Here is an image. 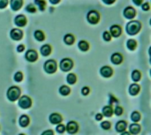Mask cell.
Masks as SVG:
<instances>
[{"instance_id": "8992f818", "label": "cell", "mask_w": 151, "mask_h": 135, "mask_svg": "<svg viewBox=\"0 0 151 135\" xmlns=\"http://www.w3.org/2000/svg\"><path fill=\"white\" fill-rule=\"evenodd\" d=\"M32 105V100L30 99V97L27 96V95H23L20 98L19 100V106L22 109H28L30 108Z\"/></svg>"}, {"instance_id": "7402d4cb", "label": "cell", "mask_w": 151, "mask_h": 135, "mask_svg": "<svg viewBox=\"0 0 151 135\" xmlns=\"http://www.w3.org/2000/svg\"><path fill=\"white\" fill-rule=\"evenodd\" d=\"M78 48H79L81 51L86 52V51H88V50H89V44H88V43L87 41L81 40V41H80L79 43H78Z\"/></svg>"}, {"instance_id": "d4e9b609", "label": "cell", "mask_w": 151, "mask_h": 135, "mask_svg": "<svg viewBox=\"0 0 151 135\" xmlns=\"http://www.w3.org/2000/svg\"><path fill=\"white\" fill-rule=\"evenodd\" d=\"M19 123H20V125H21V127H26V126H28V124H29V117H28L27 115H22V116L20 117Z\"/></svg>"}, {"instance_id": "52a82bcc", "label": "cell", "mask_w": 151, "mask_h": 135, "mask_svg": "<svg viewBox=\"0 0 151 135\" xmlns=\"http://www.w3.org/2000/svg\"><path fill=\"white\" fill-rule=\"evenodd\" d=\"M79 131V124L75 121H70L66 124V131L69 134H75Z\"/></svg>"}, {"instance_id": "d590c367", "label": "cell", "mask_w": 151, "mask_h": 135, "mask_svg": "<svg viewBox=\"0 0 151 135\" xmlns=\"http://www.w3.org/2000/svg\"><path fill=\"white\" fill-rule=\"evenodd\" d=\"M26 10H27L28 13H30V14H35V13L36 12V6H35L34 5H32V4H29L28 6H27Z\"/></svg>"}, {"instance_id": "836d02e7", "label": "cell", "mask_w": 151, "mask_h": 135, "mask_svg": "<svg viewBox=\"0 0 151 135\" xmlns=\"http://www.w3.org/2000/svg\"><path fill=\"white\" fill-rule=\"evenodd\" d=\"M103 40L105 42H110L112 36H111V35H110V33L109 31H104L103 34Z\"/></svg>"}, {"instance_id": "ba28073f", "label": "cell", "mask_w": 151, "mask_h": 135, "mask_svg": "<svg viewBox=\"0 0 151 135\" xmlns=\"http://www.w3.org/2000/svg\"><path fill=\"white\" fill-rule=\"evenodd\" d=\"M123 14H124L125 18L128 19V20H132L136 16V10L132 6H127L125 8Z\"/></svg>"}, {"instance_id": "d6986e66", "label": "cell", "mask_w": 151, "mask_h": 135, "mask_svg": "<svg viewBox=\"0 0 151 135\" xmlns=\"http://www.w3.org/2000/svg\"><path fill=\"white\" fill-rule=\"evenodd\" d=\"M102 114H103V117H111L112 115L114 114V109H112V106H110V105L104 106V107L103 108Z\"/></svg>"}, {"instance_id": "c3c4849f", "label": "cell", "mask_w": 151, "mask_h": 135, "mask_svg": "<svg viewBox=\"0 0 151 135\" xmlns=\"http://www.w3.org/2000/svg\"><path fill=\"white\" fill-rule=\"evenodd\" d=\"M120 135H132V134H131V133H130L129 131H125L122 132V133H121Z\"/></svg>"}, {"instance_id": "db71d44e", "label": "cell", "mask_w": 151, "mask_h": 135, "mask_svg": "<svg viewBox=\"0 0 151 135\" xmlns=\"http://www.w3.org/2000/svg\"><path fill=\"white\" fill-rule=\"evenodd\" d=\"M20 135H25V134H23V133H21Z\"/></svg>"}, {"instance_id": "816d5d0a", "label": "cell", "mask_w": 151, "mask_h": 135, "mask_svg": "<svg viewBox=\"0 0 151 135\" xmlns=\"http://www.w3.org/2000/svg\"><path fill=\"white\" fill-rule=\"evenodd\" d=\"M149 74H150V76H151V69H150V71H149Z\"/></svg>"}, {"instance_id": "e0dca14e", "label": "cell", "mask_w": 151, "mask_h": 135, "mask_svg": "<svg viewBox=\"0 0 151 135\" xmlns=\"http://www.w3.org/2000/svg\"><path fill=\"white\" fill-rule=\"evenodd\" d=\"M38 58L37 52L34 50H29L26 53V59L29 62H36Z\"/></svg>"}, {"instance_id": "f1b7e54d", "label": "cell", "mask_w": 151, "mask_h": 135, "mask_svg": "<svg viewBox=\"0 0 151 135\" xmlns=\"http://www.w3.org/2000/svg\"><path fill=\"white\" fill-rule=\"evenodd\" d=\"M66 81L68 84L70 85H73L76 83L77 81V77L74 73H69L67 76H66Z\"/></svg>"}, {"instance_id": "83f0119b", "label": "cell", "mask_w": 151, "mask_h": 135, "mask_svg": "<svg viewBox=\"0 0 151 135\" xmlns=\"http://www.w3.org/2000/svg\"><path fill=\"white\" fill-rule=\"evenodd\" d=\"M35 5L40 11H44L46 8V2L44 0H35Z\"/></svg>"}, {"instance_id": "681fc988", "label": "cell", "mask_w": 151, "mask_h": 135, "mask_svg": "<svg viewBox=\"0 0 151 135\" xmlns=\"http://www.w3.org/2000/svg\"><path fill=\"white\" fill-rule=\"evenodd\" d=\"M148 54H149V56L151 57V47H150L149 50H148Z\"/></svg>"}, {"instance_id": "7bdbcfd3", "label": "cell", "mask_w": 151, "mask_h": 135, "mask_svg": "<svg viewBox=\"0 0 151 135\" xmlns=\"http://www.w3.org/2000/svg\"><path fill=\"white\" fill-rule=\"evenodd\" d=\"M103 117V115L102 113H97V114L95 115V120H97V121H102Z\"/></svg>"}, {"instance_id": "e575fe53", "label": "cell", "mask_w": 151, "mask_h": 135, "mask_svg": "<svg viewBox=\"0 0 151 135\" xmlns=\"http://www.w3.org/2000/svg\"><path fill=\"white\" fill-rule=\"evenodd\" d=\"M56 131L58 133H64L66 131V126L63 124H59L57 127H56Z\"/></svg>"}, {"instance_id": "f546056e", "label": "cell", "mask_w": 151, "mask_h": 135, "mask_svg": "<svg viewBox=\"0 0 151 135\" xmlns=\"http://www.w3.org/2000/svg\"><path fill=\"white\" fill-rule=\"evenodd\" d=\"M34 36H35V38H36L38 42H43V41L45 39V36H44L43 32L41 31V30H36V31H35Z\"/></svg>"}, {"instance_id": "ffe728a7", "label": "cell", "mask_w": 151, "mask_h": 135, "mask_svg": "<svg viewBox=\"0 0 151 135\" xmlns=\"http://www.w3.org/2000/svg\"><path fill=\"white\" fill-rule=\"evenodd\" d=\"M11 8L14 11H18L22 7L23 5V0H11Z\"/></svg>"}, {"instance_id": "2e32d148", "label": "cell", "mask_w": 151, "mask_h": 135, "mask_svg": "<svg viewBox=\"0 0 151 135\" xmlns=\"http://www.w3.org/2000/svg\"><path fill=\"white\" fill-rule=\"evenodd\" d=\"M127 128V122L125 121V120H119L118 122L116 123V125H115V129L118 132H124L125 131Z\"/></svg>"}, {"instance_id": "ac0fdd59", "label": "cell", "mask_w": 151, "mask_h": 135, "mask_svg": "<svg viewBox=\"0 0 151 135\" xmlns=\"http://www.w3.org/2000/svg\"><path fill=\"white\" fill-rule=\"evenodd\" d=\"M140 91V86L137 83H132L130 85L129 87V89H128V92L129 94L132 95V96H135L137 95Z\"/></svg>"}, {"instance_id": "4316f807", "label": "cell", "mask_w": 151, "mask_h": 135, "mask_svg": "<svg viewBox=\"0 0 151 135\" xmlns=\"http://www.w3.org/2000/svg\"><path fill=\"white\" fill-rule=\"evenodd\" d=\"M126 47L129 50H134L137 48V42L133 39H130L126 43Z\"/></svg>"}, {"instance_id": "f6af8a7d", "label": "cell", "mask_w": 151, "mask_h": 135, "mask_svg": "<svg viewBox=\"0 0 151 135\" xmlns=\"http://www.w3.org/2000/svg\"><path fill=\"white\" fill-rule=\"evenodd\" d=\"M132 2L136 6H141L143 3V0H132Z\"/></svg>"}, {"instance_id": "7c38bea8", "label": "cell", "mask_w": 151, "mask_h": 135, "mask_svg": "<svg viewBox=\"0 0 151 135\" xmlns=\"http://www.w3.org/2000/svg\"><path fill=\"white\" fill-rule=\"evenodd\" d=\"M123 60H124V58H123V56H122V54H120V53H118V52H115V53H113L112 55H111V57H110V61H111V63L112 64H114V65H120L122 62H123Z\"/></svg>"}, {"instance_id": "4fadbf2b", "label": "cell", "mask_w": 151, "mask_h": 135, "mask_svg": "<svg viewBox=\"0 0 151 135\" xmlns=\"http://www.w3.org/2000/svg\"><path fill=\"white\" fill-rule=\"evenodd\" d=\"M128 129H129V132L132 135H138L140 132V131H141V127H140V125L138 123L131 124L128 126Z\"/></svg>"}, {"instance_id": "9a60e30c", "label": "cell", "mask_w": 151, "mask_h": 135, "mask_svg": "<svg viewBox=\"0 0 151 135\" xmlns=\"http://www.w3.org/2000/svg\"><path fill=\"white\" fill-rule=\"evenodd\" d=\"M49 120H50V122L52 124H59L62 122L63 118H62V116L60 114H58V113H52L50 116Z\"/></svg>"}, {"instance_id": "277c9868", "label": "cell", "mask_w": 151, "mask_h": 135, "mask_svg": "<svg viewBox=\"0 0 151 135\" xmlns=\"http://www.w3.org/2000/svg\"><path fill=\"white\" fill-rule=\"evenodd\" d=\"M43 68L47 73L52 74V73L56 72V71H57V63L53 59H49L44 63Z\"/></svg>"}, {"instance_id": "f35d334b", "label": "cell", "mask_w": 151, "mask_h": 135, "mask_svg": "<svg viewBox=\"0 0 151 135\" xmlns=\"http://www.w3.org/2000/svg\"><path fill=\"white\" fill-rule=\"evenodd\" d=\"M8 5V0H0V9H4Z\"/></svg>"}, {"instance_id": "bcb514c9", "label": "cell", "mask_w": 151, "mask_h": 135, "mask_svg": "<svg viewBox=\"0 0 151 135\" xmlns=\"http://www.w3.org/2000/svg\"><path fill=\"white\" fill-rule=\"evenodd\" d=\"M24 50H25V46H24L23 44L19 45V46H18V48H17V51H18V52H22Z\"/></svg>"}, {"instance_id": "484cf974", "label": "cell", "mask_w": 151, "mask_h": 135, "mask_svg": "<svg viewBox=\"0 0 151 135\" xmlns=\"http://www.w3.org/2000/svg\"><path fill=\"white\" fill-rule=\"evenodd\" d=\"M71 93V89L68 86L63 85L59 87V94L63 96H66Z\"/></svg>"}, {"instance_id": "5bb4252c", "label": "cell", "mask_w": 151, "mask_h": 135, "mask_svg": "<svg viewBox=\"0 0 151 135\" xmlns=\"http://www.w3.org/2000/svg\"><path fill=\"white\" fill-rule=\"evenodd\" d=\"M27 22H28V21H27L26 16L22 15V14L16 16L14 19V23L18 27H25L27 25Z\"/></svg>"}, {"instance_id": "74e56055", "label": "cell", "mask_w": 151, "mask_h": 135, "mask_svg": "<svg viewBox=\"0 0 151 135\" xmlns=\"http://www.w3.org/2000/svg\"><path fill=\"white\" fill-rule=\"evenodd\" d=\"M89 92H90V89H89L88 87H83L81 88V94H82V95H84V96L88 95L89 94Z\"/></svg>"}, {"instance_id": "cb8c5ba5", "label": "cell", "mask_w": 151, "mask_h": 135, "mask_svg": "<svg viewBox=\"0 0 151 135\" xmlns=\"http://www.w3.org/2000/svg\"><path fill=\"white\" fill-rule=\"evenodd\" d=\"M41 53L44 57L49 56L51 53V45L44 44L43 46H42V48H41Z\"/></svg>"}, {"instance_id": "5b68a950", "label": "cell", "mask_w": 151, "mask_h": 135, "mask_svg": "<svg viewBox=\"0 0 151 135\" xmlns=\"http://www.w3.org/2000/svg\"><path fill=\"white\" fill-rule=\"evenodd\" d=\"M59 66H60V69L63 72H69L73 67V61L71 58H63L61 60V62H60Z\"/></svg>"}, {"instance_id": "6da1fadb", "label": "cell", "mask_w": 151, "mask_h": 135, "mask_svg": "<svg viewBox=\"0 0 151 135\" xmlns=\"http://www.w3.org/2000/svg\"><path fill=\"white\" fill-rule=\"evenodd\" d=\"M141 29V23L139 21H131L126 24L125 31L129 36L137 35Z\"/></svg>"}, {"instance_id": "3957f363", "label": "cell", "mask_w": 151, "mask_h": 135, "mask_svg": "<svg viewBox=\"0 0 151 135\" xmlns=\"http://www.w3.org/2000/svg\"><path fill=\"white\" fill-rule=\"evenodd\" d=\"M100 18H101L100 14L95 10H91L87 14V20L92 25L97 24L100 21Z\"/></svg>"}, {"instance_id": "8fae6325", "label": "cell", "mask_w": 151, "mask_h": 135, "mask_svg": "<svg viewBox=\"0 0 151 135\" xmlns=\"http://www.w3.org/2000/svg\"><path fill=\"white\" fill-rule=\"evenodd\" d=\"M110 33L112 37H115V38H118L121 36L122 34V28L120 26L118 25H112L110 27Z\"/></svg>"}, {"instance_id": "603a6c76", "label": "cell", "mask_w": 151, "mask_h": 135, "mask_svg": "<svg viewBox=\"0 0 151 135\" xmlns=\"http://www.w3.org/2000/svg\"><path fill=\"white\" fill-rule=\"evenodd\" d=\"M131 78H132L133 82H139L141 79V72L139 70H133L132 72Z\"/></svg>"}, {"instance_id": "1f68e13d", "label": "cell", "mask_w": 151, "mask_h": 135, "mask_svg": "<svg viewBox=\"0 0 151 135\" xmlns=\"http://www.w3.org/2000/svg\"><path fill=\"white\" fill-rule=\"evenodd\" d=\"M100 126H101L102 129L107 131V130H110V129L111 124H110V122H109V121H103V122L101 123Z\"/></svg>"}, {"instance_id": "ee69618b", "label": "cell", "mask_w": 151, "mask_h": 135, "mask_svg": "<svg viewBox=\"0 0 151 135\" xmlns=\"http://www.w3.org/2000/svg\"><path fill=\"white\" fill-rule=\"evenodd\" d=\"M103 2L105 5H108V6H110V5H112V4H114V3L116 2V0H103Z\"/></svg>"}, {"instance_id": "7a4b0ae2", "label": "cell", "mask_w": 151, "mask_h": 135, "mask_svg": "<svg viewBox=\"0 0 151 135\" xmlns=\"http://www.w3.org/2000/svg\"><path fill=\"white\" fill-rule=\"evenodd\" d=\"M21 96V89L20 87L14 86L11 87L8 91H7V98L11 101V102H14L16 100H18Z\"/></svg>"}, {"instance_id": "30bf717a", "label": "cell", "mask_w": 151, "mask_h": 135, "mask_svg": "<svg viewBox=\"0 0 151 135\" xmlns=\"http://www.w3.org/2000/svg\"><path fill=\"white\" fill-rule=\"evenodd\" d=\"M10 36L14 41H20L23 37V32L19 28H14L11 30Z\"/></svg>"}, {"instance_id": "9c48e42d", "label": "cell", "mask_w": 151, "mask_h": 135, "mask_svg": "<svg viewBox=\"0 0 151 135\" xmlns=\"http://www.w3.org/2000/svg\"><path fill=\"white\" fill-rule=\"evenodd\" d=\"M100 74L103 78H110L113 75V70H112V68L110 66L104 65V66L101 67V69H100Z\"/></svg>"}, {"instance_id": "8d00e7d4", "label": "cell", "mask_w": 151, "mask_h": 135, "mask_svg": "<svg viewBox=\"0 0 151 135\" xmlns=\"http://www.w3.org/2000/svg\"><path fill=\"white\" fill-rule=\"evenodd\" d=\"M23 79V75L21 72H18L14 74V80L17 82H21Z\"/></svg>"}, {"instance_id": "44dd1931", "label": "cell", "mask_w": 151, "mask_h": 135, "mask_svg": "<svg viewBox=\"0 0 151 135\" xmlns=\"http://www.w3.org/2000/svg\"><path fill=\"white\" fill-rule=\"evenodd\" d=\"M75 42V37L72 34H66L64 36V43L66 45H73Z\"/></svg>"}, {"instance_id": "ab89813d", "label": "cell", "mask_w": 151, "mask_h": 135, "mask_svg": "<svg viewBox=\"0 0 151 135\" xmlns=\"http://www.w3.org/2000/svg\"><path fill=\"white\" fill-rule=\"evenodd\" d=\"M109 96H110V98H109V99H110L109 103H110V106L113 104V102H117V103L118 102V100H117V98H116V97H114L111 94H110V95H109Z\"/></svg>"}, {"instance_id": "7dc6e473", "label": "cell", "mask_w": 151, "mask_h": 135, "mask_svg": "<svg viewBox=\"0 0 151 135\" xmlns=\"http://www.w3.org/2000/svg\"><path fill=\"white\" fill-rule=\"evenodd\" d=\"M50 2L52 4V5H57L60 2V0H50Z\"/></svg>"}, {"instance_id": "f907efd6", "label": "cell", "mask_w": 151, "mask_h": 135, "mask_svg": "<svg viewBox=\"0 0 151 135\" xmlns=\"http://www.w3.org/2000/svg\"><path fill=\"white\" fill-rule=\"evenodd\" d=\"M149 63H150V65H151V57H150V59H149Z\"/></svg>"}, {"instance_id": "d6a6232c", "label": "cell", "mask_w": 151, "mask_h": 135, "mask_svg": "<svg viewBox=\"0 0 151 135\" xmlns=\"http://www.w3.org/2000/svg\"><path fill=\"white\" fill-rule=\"evenodd\" d=\"M123 113H124V109L121 106L117 105L115 109H114V114L118 117H120L121 115H123Z\"/></svg>"}, {"instance_id": "b9f144b4", "label": "cell", "mask_w": 151, "mask_h": 135, "mask_svg": "<svg viewBox=\"0 0 151 135\" xmlns=\"http://www.w3.org/2000/svg\"><path fill=\"white\" fill-rule=\"evenodd\" d=\"M41 135H54V132L52 130H46Z\"/></svg>"}, {"instance_id": "4dcf8cb0", "label": "cell", "mask_w": 151, "mask_h": 135, "mask_svg": "<svg viewBox=\"0 0 151 135\" xmlns=\"http://www.w3.org/2000/svg\"><path fill=\"white\" fill-rule=\"evenodd\" d=\"M141 118L140 113L139 111H132L131 114V119L133 123H138Z\"/></svg>"}, {"instance_id": "f5cc1de1", "label": "cell", "mask_w": 151, "mask_h": 135, "mask_svg": "<svg viewBox=\"0 0 151 135\" xmlns=\"http://www.w3.org/2000/svg\"><path fill=\"white\" fill-rule=\"evenodd\" d=\"M149 23H150V25H151V19H150V21H149Z\"/></svg>"}, {"instance_id": "60d3db41", "label": "cell", "mask_w": 151, "mask_h": 135, "mask_svg": "<svg viewBox=\"0 0 151 135\" xmlns=\"http://www.w3.org/2000/svg\"><path fill=\"white\" fill-rule=\"evenodd\" d=\"M141 8H142L143 11H148L150 9V6H149V4L147 2H146V3L141 5Z\"/></svg>"}]
</instances>
